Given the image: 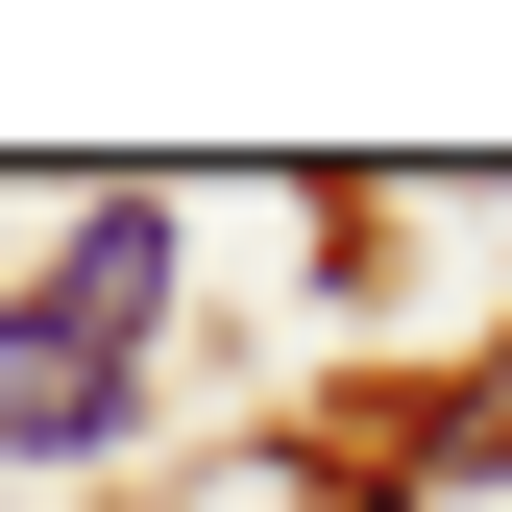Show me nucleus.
Here are the masks:
<instances>
[{"mask_svg":"<svg viewBox=\"0 0 512 512\" xmlns=\"http://www.w3.org/2000/svg\"><path fill=\"white\" fill-rule=\"evenodd\" d=\"M0 439H25V464H74V439H122V366L74 342V317H0Z\"/></svg>","mask_w":512,"mask_h":512,"instance_id":"obj_1","label":"nucleus"},{"mask_svg":"<svg viewBox=\"0 0 512 512\" xmlns=\"http://www.w3.org/2000/svg\"><path fill=\"white\" fill-rule=\"evenodd\" d=\"M147 293H171V220H147V196H98V220H74V269H49V317L122 366V342H147Z\"/></svg>","mask_w":512,"mask_h":512,"instance_id":"obj_2","label":"nucleus"}]
</instances>
